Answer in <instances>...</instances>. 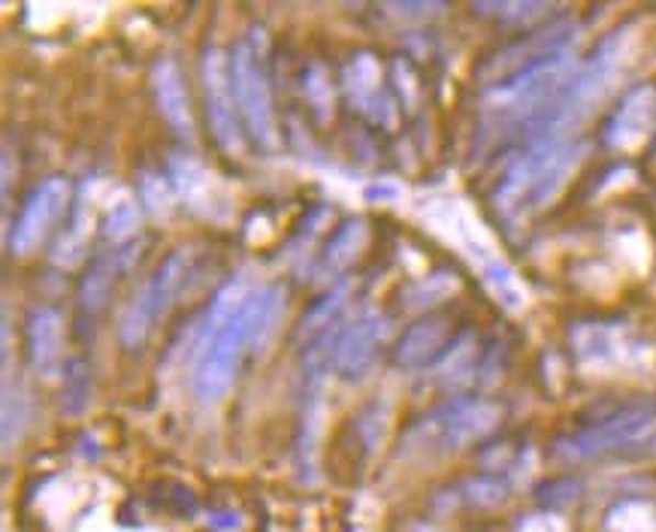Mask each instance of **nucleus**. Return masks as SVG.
Listing matches in <instances>:
<instances>
[{"mask_svg":"<svg viewBox=\"0 0 656 532\" xmlns=\"http://www.w3.org/2000/svg\"><path fill=\"white\" fill-rule=\"evenodd\" d=\"M285 309L279 285H252L245 276L231 278L215 293L197 333L191 387L203 402L227 397L240 363L264 345Z\"/></svg>","mask_w":656,"mask_h":532,"instance_id":"obj_1","label":"nucleus"},{"mask_svg":"<svg viewBox=\"0 0 656 532\" xmlns=\"http://www.w3.org/2000/svg\"><path fill=\"white\" fill-rule=\"evenodd\" d=\"M194 273V252L191 248H176V252L155 269V276L148 278L146 285L140 288L131 306L124 309L122 326H119V339L124 348H140L146 336L152 333V326L158 324V318L170 312V306L182 290L188 288V278Z\"/></svg>","mask_w":656,"mask_h":532,"instance_id":"obj_2","label":"nucleus"},{"mask_svg":"<svg viewBox=\"0 0 656 532\" xmlns=\"http://www.w3.org/2000/svg\"><path fill=\"white\" fill-rule=\"evenodd\" d=\"M231 79H233V97L236 107L243 112L248 131L257 143L273 145L276 143V128H273V103H269V85L267 76L255 60V52L240 43L233 48L231 58Z\"/></svg>","mask_w":656,"mask_h":532,"instance_id":"obj_3","label":"nucleus"},{"mask_svg":"<svg viewBox=\"0 0 656 532\" xmlns=\"http://www.w3.org/2000/svg\"><path fill=\"white\" fill-rule=\"evenodd\" d=\"M203 91H207V112L212 133L224 152H240L243 148V133L236 124V97H233L231 60L224 58L221 48H209L203 58Z\"/></svg>","mask_w":656,"mask_h":532,"instance_id":"obj_4","label":"nucleus"},{"mask_svg":"<svg viewBox=\"0 0 656 532\" xmlns=\"http://www.w3.org/2000/svg\"><path fill=\"white\" fill-rule=\"evenodd\" d=\"M70 200V188L64 179H46L40 181L37 188L31 191L27 203L22 206V212L15 218L13 233H10V252L13 254H31L37 248L43 236L49 233V228L58 221L64 212V206Z\"/></svg>","mask_w":656,"mask_h":532,"instance_id":"obj_5","label":"nucleus"},{"mask_svg":"<svg viewBox=\"0 0 656 532\" xmlns=\"http://www.w3.org/2000/svg\"><path fill=\"white\" fill-rule=\"evenodd\" d=\"M385 336V321L381 314H364L357 318L352 326H345L336 333L333 342V357H336V369L348 378H357L369 369V361L376 354L378 342Z\"/></svg>","mask_w":656,"mask_h":532,"instance_id":"obj_6","label":"nucleus"},{"mask_svg":"<svg viewBox=\"0 0 656 532\" xmlns=\"http://www.w3.org/2000/svg\"><path fill=\"white\" fill-rule=\"evenodd\" d=\"M155 97H158L160 115L167 119L173 131L179 133L182 140H194V121H191V109H188V91L182 85V73L173 64L170 58H164L155 64Z\"/></svg>","mask_w":656,"mask_h":532,"instance_id":"obj_7","label":"nucleus"},{"mask_svg":"<svg viewBox=\"0 0 656 532\" xmlns=\"http://www.w3.org/2000/svg\"><path fill=\"white\" fill-rule=\"evenodd\" d=\"M62 314L55 309H34L27 321V351L37 369H49L62 357Z\"/></svg>","mask_w":656,"mask_h":532,"instance_id":"obj_8","label":"nucleus"},{"mask_svg":"<svg viewBox=\"0 0 656 532\" xmlns=\"http://www.w3.org/2000/svg\"><path fill=\"white\" fill-rule=\"evenodd\" d=\"M366 242V224L360 218H354L348 221L345 228L333 236V242L327 245V254H324V266H327V273H340L345 266L352 264L354 257L360 254Z\"/></svg>","mask_w":656,"mask_h":532,"instance_id":"obj_9","label":"nucleus"},{"mask_svg":"<svg viewBox=\"0 0 656 532\" xmlns=\"http://www.w3.org/2000/svg\"><path fill=\"white\" fill-rule=\"evenodd\" d=\"M27 418V397L22 387H7L3 394V439H7V447L13 445V439L22 435V426H25Z\"/></svg>","mask_w":656,"mask_h":532,"instance_id":"obj_10","label":"nucleus"},{"mask_svg":"<svg viewBox=\"0 0 656 532\" xmlns=\"http://www.w3.org/2000/svg\"><path fill=\"white\" fill-rule=\"evenodd\" d=\"M136 230V206L131 197H122V200H115L110 209V215H107V236L112 242H122L127 240L131 233Z\"/></svg>","mask_w":656,"mask_h":532,"instance_id":"obj_11","label":"nucleus"}]
</instances>
